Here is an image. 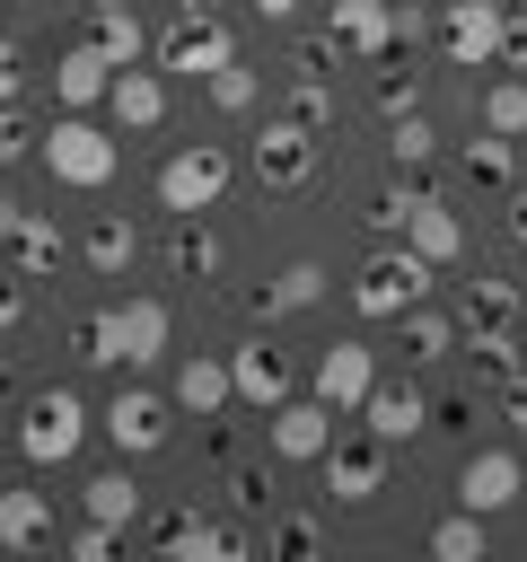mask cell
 <instances>
[{
    "instance_id": "obj_1",
    "label": "cell",
    "mask_w": 527,
    "mask_h": 562,
    "mask_svg": "<svg viewBox=\"0 0 527 562\" xmlns=\"http://www.w3.org/2000/svg\"><path fill=\"white\" fill-rule=\"evenodd\" d=\"M35 158H44L53 184L97 193V184H114V167H123V132H105V123H88V114H53V132L35 140Z\"/></svg>"
},
{
    "instance_id": "obj_2",
    "label": "cell",
    "mask_w": 527,
    "mask_h": 562,
    "mask_svg": "<svg viewBox=\"0 0 527 562\" xmlns=\"http://www.w3.org/2000/svg\"><path fill=\"white\" fill-rule=\"evenodd\" d=\"M79 439H88V404L70 395V386H44V395H26V413H18V457L44 474V465H70L79 457Z\"/></svg>"
},
{
    "instance_id": "obj_3",
    "label": "cell",
    "mask_w": 527,
    "mask_h": 562,
    "mask_svg": "<svg viewBox=\"0 0 527 562\" xmlns=\"http://www.w3.org/2000/svg\"><path fill=\"white\" fill-rule=\"evenodd\" d=\"M430 272H439V263H422L413 246H386V255H369V263H360L351 307H360L369 325H386V316H404V307H422V299H430Z\"/></svg>"
},
{
    "instance_id": "obj_4",
    "label": "cell",
    "mask_w": 527,
    "mask_h": 562,
    "mask_svg": "<svg viewBox=\"0 0 527 562\" xmlns=\"http://www.w3.org/2000/svg\"><path fill=\"white\" fill-rule=\"evenodd\" d=\"M228 149L220 140H193V149H176L167 167H158V211H176V220H193V211H220V193H228Z\"/></svg>"
},
{
    "instance_id": "obj_5",
    "label": "cell",
    "mask_w": 527,
    "mask_h": 562,
    "mask_svg": "<svg viewBox=\"0 0 527 562\" xmlns=\"http://www.w3.org/2000/svg\"><path fill=\"white\" fill-rule=\"evenodd\" d=\"M316 167H325V140H316L307 123L272 114V123L255 132V176H264L272 193H299V184H316Z\"/></svg>"
},
{
    "instance_id": "obj_6",
    "label": "cell",
    "mask_w": 527,
    "mask_h": 562,
    "mask_svg": "<svg viewBox=\"0 0 527 562\" xmlns=\"http://www.w3.org/2000/svg\"><path fill=\"white\" fill-rule=\"evenodd\" d=\"M325 35L343 44V61H386L404 44L395 0H325Z\"/></svg>"
},
{
    "instance_id": "obj_7",
    "label": "cell",
    "mask_w": 527,
    "mask_h": 562,
    "mask_svg": "<svg viewBox=\"0 0 527 562\" xmlns=\"http://www.w3.org/2000/svg\"><path fill=\"white\" fill-rule=\"evenodd\" d=\"M149 61H158V70H202V79H211L220 61H237V35H228L211 9H184V18L158 35V53H149Z\"/></svg>"
},
{
    "instance_id": "obj_8",
    "label": "cell",
    "mask_w": 527,
    "mask_h": 562,
    "mask_svg": "<svg viewBox=\"0 0 527 562\" xmlns=\"http://www.w3.org/2000/svg\"><path fill=\"white\" fill-rule=\"evenodd\" d=\"M97 430L114 439V457H158L176 422H167V395H149V386H114V404H105Z\"/></svg>"
},
{
    "instance_id": "obj_9",
    "label": "cell",
    "mask_w": 527,
    "mask_h": 562,
    "mask_svg": "<svg viewBox=\"0 0 527 562\" xmlns=\"http://www.w3.org/2000/svg\"><path fill=\"white\" fill-rule=\"evenodd\" d=\"M264 422H272V457H290V465H316V457L334 448V422H343V413H334L325 395H281Z\"/></svg>"
},
{
    "instance_id": "obj_10",
    "label": "cell",
    "mask_w": 527,
    "mask_h": 562,
    "mask_svg": "<svg viewBox=\"0 0 527 562\" xmlns=\"http://www.w3.org/2000/svg\"><path fill=\"white\" fill-rule=\"evenodd\" d=\"M501 18H509V9H492V0H448V9H439V53H448L457 70H492V61H501Z\"/></svg>"
},
{
    "instance_id": "obj_11",
    "label": "cell",
    "mask_w": 527,
    "mask_h": 562,
    "mask_svg": "<svg viewBox=\"0 0 527 562\" xmlns=\"http://www.w3.org/2000/svg\"><path fill=\"white\" fill-rule=\"evenodd\" d=\"M378 386V351L369 342H325L316 351V378H307V395H325L334 413H360V395Z\"/></svg>"
},
{
    "instance_id": "obj_12",
    "label": "cell",
    "mask_w": 527,
    "mask_h": 562,
    "mask_svg": "<svg viewBox=\"0 0 527 562\" xmlns=\"http://www.w3.org/2000/svg\"><path fill=\"white\" fill-rule=\"evenodd\" d=\"M316 474H325V501H378L386 492V448L378 439H334L316 457Z\"/></svg>"
},
{
    "instance_id": "obj_13",
    "label": "cell",
    "mask_w": 527,
    "mask_h": 562,
    "mask_svg": "<svg viewBox=\"0 0 527 562\" xmlns=\"http://www.w3.org/2000/svg\"><path fill=\"white\" fill-rule=\"evenodd\" d=\"M105 123H114V132H158V123H167V79L141 70V61H123V70L105 79Z\"/></svg>"
},
{
    "instance_id": "obj_14",
    "label": "cell",
    "mask_w": 527,
    "mask_h": 562,
    "mask_svg": "<svg viewBox=\"0 0 527 562\" xmlns=\"http://www.w3.org/2000/svg\"><path fill=\"white\" fill-rule=\"evenodd\" d=\"M518 492H527V465H518L509 448H474V457H466V474H457V509H483V518H492V509H509Z\"/></svg>"
},
{
    "instance_id": "obj_15",
    "label": "cell",
    "mask_w": 527,
    "mask_h": 562,
    "mask_svg": "<svg viewBox=\"0 0 527 562\" xmlns=\"http://www.w3.org/2000/svg\"><path fill=\"white\" fill-rule=\"evenodd\" d=\"M0 544H9V553H44V544H61L53 492H35V483H9V492H0Z\"/></svg>"
},
{
    "instance_id": "obj_16",
    "label": "cell",
    "mask_w": 527,
    "mask_h": 562,
    "mask_svg": "<svg viewBox=\"0 0 527 562\" xmlns=\"http://www.w3.org/2000/svg\"><path fill=\"white\" fill-rule=\"evenodd\" d=\"M360 422H369L378 448H404V439L430 430V395H413V386H369V395H360Z\"/></svg>"
},
{
    "instance_id": "obj_17",
    "label": "cell",
    "mask_w": 527,
    "mask_h": 562,
    "mask_svg": "<svg viewBox=\"0 0 527 562\" xmlns=\"http://www.w3.org/2000/svg\"><path fill=\"white\" fill-rule=\"evenodd\" d=\"M404 246H413L422 263H457V255H466V220L422 184V202H413V220H404Z\"/></svg>"
},
{
    "instance_id": "obj_18",
    "label": "cell",
    "mask_w": 527,
    "mask_h": 562,
    "mask_svg": "<svg viewBox=\"0 0 527 562\" xmlns=\"http://www.w3.org/2000/svg\"><path fill=\"white\" fill-rule=\"evenodd\" d=\"M176 404H184L193 422L228 413V404H237V386H228V360H220V351H184V360H176Z\"/></svg>"
},
{
    "instance_id": "obj_19",
    "label": "cell",
    "mask_w": 527,
    "mask_h": 562,
    "mask_svg": "<svg viewBox=\"0 0 527 562\" xmlns=\"http://www.w3.org/2000/svg\"><path fill=\"white\" fill-rule=\"evenodd\" d=\"M105 79H114V61H105L97 44H70V53L53 61V97H61V114H88V105H105Z\"/></svg>"
},
{
    "instance_id": "obj_20",
    "label": "cell",
    "mask_w": 527,
    "mask_h": 562,
    "mask_svg": "<svg viewBox=\"0 0 527 562\" xmlns=\"http://www.w3.org/2000/svg\"><path fill=\"white\" fill-rule=\"evenodd\" d=\"M167 307L158 299H123L114 307V342H123V369H149V360H167Z\"/></svg>"
},
{
    "instance_id": "obj_21",
    "label": "cell",
    "mask_w": 527,
    "mask_h": 562,
    "mask_svg": "<svg viewBox=\"0 0 527 562\" xmlns=\"http://www.w3.org/2000/svg\"><path fill=\"white\" fill-rule=\"evenodd\" d=\"M228 386H237L246 404H264V413H272V404L290 395V369H281V351H272V342H237V351H228Z\"/></svg>"
},
{
    "instance_id": "obj_22",
    "label": "cell",
    "mask_w": 527,
    "mask_h": 562,
    "mask_svg": "<svg viewBox=\"0 0 527 562\" xmlns=\"http://www.w3.org/2000/svg\"><path fill=\"white\" fill-rule=\"evenodd\" d=\"M88 44L123 70V61H141L149 53V35H141V18H132V0H97V18H88Z\"/></svg>"
},
{
    "instance_id": "obj_23",
    "label": "cell",
    "mask_w": 527,
    "mask_h": 562,
    "mask_svg": "<svg viewBox=\"0 0 527 562\" xmlns=\"http://www.w3.org/2000/svg\"><path fill=\"white\" fill-rule=\"evenodd\" d=\"M167 263H176V281H220V263H228V255H220V237L202 228V211H193V220H176Z\"/></svg>"
},
{
    "instance_id": "obj_24",
    "label": "cell",
    "mask_w": 527,
    "mask_h": 562,
    "mask_svg": "<svg viewBox=\"0 0 527 562\" xmlns=\"http://www.w3.org/2000/svg\"><path fill=\"white\" fill-rule=\"evenodd\" d=\"M9 255H18V281L53 272V263H61V228H53V211H18V237H9Z\"/></svg>"
},
{
    "instance_id": "obj_25",
    "label": "cell",
    "mask_w": 527,
    "mask_h": 562,
    "mask_svg": "<svg viewBox=\"0 0 527 562\" xmlns=\"http://www.w3.org/2000/svg\"><path fill=\"white\" fill-rule=\"evenodd\" d=\"M79 501H88V518H105V527H132V518H141V483H132L123 465L88 474V483H79Z\"/></svg>"
},
{
    "instance_id": "obj_26",
    "label": "cell",
    "mask_w": 527,
    "mask_h": 562,
    "mask_svg": "<svg viewBox=\"0 0 527 562\" xmlns=\"http://www.w3.org/2000/svg\"><path fill=\"white\" fill-rule=\"evenodd\" d=\"M149 544H158L167 562H184V553H202V562H211V553H220V527H211L202 509H167V518L149 527Z\"/></svg>"
},
{
    "instance_id": "obj_27",
    "label": "cell",
    "mask_w": 527,
    "mask_h": 562,
    "mask_svg": "<svg viewBox=\"0 0 527 562\" xmlns=\"http://www.w3.org/2000/svg\"><path fill=\"white\" fill-rule=\"evenodd\" d=\"M466 176H474L483 193H509V184H518V140H509V132L466 140Z\"/></svg>"
},
{
    "instance_id": "obj_28",
    "label": "cell",
    "mask_w": 527,
    "mask_h": 562,
    "mask_svg": "<svg viewBox=\"0 0 527 562\" xmlns=\"http://www.w3.org/2000/svg\"><path fill=\"white\" fill-rule=\"evenodd\" d=\"M132 255H141V228H132L123 211H105V220L88 228V272H97V281H114V272H123Z\"/></svg>"
},
{
    "instance_id": "obj_29",
    "label": "cell",
    "mask_w": 527,
    "mask_h": 562,
    "mask_svg": "<svg viewBox=\"0 0 527 562\" xmlns=\"http://www.w3.org/2000/svg\"><path fill=\"white\" fill-rule=\"evenodd\" d=\"M325 299V263H290L264 299H255V316H299V307H316Z\"/></svg>"
},
{
    "instance_id": "obj_30",
    "label": "cell",
    "mask_w": 527,
    "mask_h": 562,
    "mask_svg": "<svg viewBox=\"0 0 527 562\" xmlns=\"http://www.w3.org/2000/svg\"><path fill=\"white\" fill-rule=\"evenodd\" d=\"M518 307H527V299H518L509 281L474 272V281H466V316H457V325H518Z\"/></svg>"
},
{
    "instance_id": "obj_31",
    "label": "cell",
    "mask_w": 527,
    "mask_h": 562,
    "mask_svg": "<svg viewBox=\"0 0 527 562\" xmlns=\"http://www.w3.org/2000/svg\"><path fill=\"white\" fill-rule=\"evenodd\" d=\"M430 553H439V562H483V553H492V536H483V509H457V518H439V527H430Z\"/></svg>"
},
{
    "instance_id": "obj_32",
    "label": "cell",
    "mask_w": 527,
    "mask_h": 562,
    "mask_svg": "<svg viewBox=\"0 0 527 562\" xmlns=\"http://www.w3.org/2000/svg\"><path fill=\"white\" fill-rule=\"evenodd\" d=\"M430 149H439V132H430L422 114H395V123H386V158H395V176H422Z\"/></svg>"
},
{
    "instance_id": "obj_33",
    "label": "cell",
    "mask_w": 527,
    "mask_h": 562,
    "mask_svg": "<svg viewBox=\"0 0 527 562\" xmlns=\"http://www.w3.org/2000/svg\"><path fill=\"white\" fill-rule=\"evenodd\" d=\"M483 132H509V140H527V79H518V70L483 88Z\"/></svg>"
},
{
    "instance_id": "obj_34",
    "label": "cell",
    "mask_w": 527,
    "mask_h": 562,
    "mask_svg": "<svg viewBox=\"0 0 527 562\" xmlns=\"http://www.w3.org/2000/svg\"><path fill=\"white\" fill-rule=\"evenodd\" d=\"M369 70H378V79H369V97H378V114H386V123H395V114H422V79H413V70H395V53H386V61H369Z\"/></svg>"
},
{
    "instance_id": "obj_35",
    "label": "cell",
    "mask_w": 527,
    "mask_h": 562,
    "mask_svg": "<svg viewBox=\"0 0 527 562\" xmlns=\"http://www.w3.org/2000/svg\"><path fill=\"white\" fill-rule=\"evenodd\" d=\"M70 342H79V360H88V369H123V342H114V307H88V316L70 325Z\"/></svg>"
},
{
    "instance_id": "obj_36",
    "label": "cell",
    "mask_w": 527,
    "mask_h": 562,
    "mask_svg": "<svg viewBox=\"0 0 527 562\" xmlns=\"http://www.w3.org/2000/svg\"><path fill=\"white\" fill-rule=\"evenodd\" d=\"M413 202H422V184H413V176H395L386 193H369V202H360V220H369V228H386V237H404Z\"/></svg>"
},
{
    "instance_id": "obj_37",
    "label": "cell",
    "mask_w": 527,
    "mask_h": 562,
    "mask_svg": "<svg viewBox=\"0 0 527 562\" xmlns=\"http://www.w3.org/2000/svg\"><path fill=\"white\" fill-rule=\"evenodd\" d=\"M255 97H264V79H255L246 61H220V70H211V105H220V114H255Z\"/></svg>"
},
{
    "instance_id": "obj_38",
    "label": "cell",
    "mask_w": 527,
    "mask_h": 562,
    "mask_svg": "<svg viewBox=\"0 0 527 562\" xmlns=\"http://www.w3.org/2000/svg\"><path fill=\"white\" fill-rule=\"evenodd\" d=\"M404 342H413V360H448L457 351V325L430 316V307H404Z\"/></svg>"
},
{
    "instance_id": "obj_39",
    "label": "cell",
    "mask_w": 527,
    "mask_h": 562,
    "mask_svg": "<svg viewBox=\"0 0 527 562\" xmlns=\"http://www.w3.org/2000/svg\"><path fill=\"white\" fill-rule=\"evenodd\" d=\"M290 123L334 132V88H325V79H299V88H290Z\"/></svg>"
},
{
    "instance_id": "obj_40",
    "label": "cell",
    "mask_w": 527,
    "mask_h": 562,
    "mask_svg": "<svg viewBox=\"0 0 527 562\" xmlns=\"http://www.w3.org/2000/svg\"><path fill=\"white\" fill-rule=\"evenodd\" d=\"M264 544H272V553H290V562H307V553L325 544V527H316V518H272V536H264Z\"/></svg>"
},
{
    "instance_id": "obj_41",
    "label": "cell",
    "mask_w": 527,
    "mask_h": 562,
    "mask_svg": "<svg viewBox=\"0 0 527 562\" xmlns=\"http://www.w3.org/2000/svg\"><path fill=\"white\" fill-rule=\"evenodd\" d=\"M334 61H343V44H334V35H307V44L290 53V70H299V79H325Z\"/></svg>"
},
{
    "instance_id": "obj_42",
    "label": "cell",
    "mask_w": 527,
    "mask_h": 562,
    "mask_svg": "<svg viewBox=\"0 0 527 562\" xmlns=\"http://www.w3.org/2000/svg\"><path fill=\"white\" fill-rule=\"evenodd\" d=\"M114 536H123V527H105V518H88V527H70L61 544H70L79 562H105V553H114Z\"/></svg>"
},
{
    "instance_id": "obj_43",
    "label": "cell",
    "mask_w": 527,
    "mask_h": 562,
    "mask_svg": "<svg viewBox=\"0 0 527 562\" xmlns=\"http://www.w3.org/2000/svg\"><path fill=\"white\" fill-rule=\"evenodd\" d=\"M501 70H518V79H527V9H509V18H501Z\"/></svg>"
},
{
    "instance_id": "obj_44",
    "label": "cell",
    "mask_w": 527,
    "mask_h": 562,
    "mask_svg": "<svg viewBox=\"0 0 527 562\" xmlns=\"http://www.w3.org/2000/svg\"><path fill=\"white\" fill-rule=\"evenodd\" d=\"M26 149H35V132H26V114H18V105H0V167H18Z\"/></svg>"
},
{
    "instance_id": "obj_45",
    "label": "cell",
    "mask_w": 527,
    "mask_h": 562,
    "mask_svg": "<svg viewBox=\"0 0 527 562\" xmlns=\"http://www.w3.org/2000/svg\"><path fill=\"white\" fill-rule=\"evenodd\" d=\"M501 422H509V430H527V369H509V378H501Z\"/></svg>"
},
{
    "instance_id": "obj_46",
    "label": "cell",
    "mask_w": 527,
    "mask_h": 562,
    "mask_svg": "<svg viewBox=\"0 0 527 562\" xmlns=\"http://www.w3.org/2000/svg\"><path fill=\"white\" fill-rule=\"evenodd\" d=\"M228 501H237V509H264V501H272V483H264V474H255V465H246V474H237V483H228Z\"/></svg>"
},
{
    "instance_id": "obj_47",
    "label": "cell",
    "mask_w": 527,
    "mask_h": 562,
    "mask_svg": "<svg viewBox=\"0 0 527 562\" xmlns=\"http://www.w3.org/2000/svg\"><path fill=\"white\" fill-rule=\"evenodd\" d=\"M18 88H26V70H18V44L0 35V105H18Z\"/></svg>"
},
{
    "instance_id": "obj_48",
    "label": "cell",
    "mask_w": 527,
    "mask_h": 562,
    "mask_svg": "<svg viewBox=\"0 0 527 562\" xmlns=\"http://www.w3.org/2000/svg\"><path fill=\"white\" fill-rule=\"evenodd\" d=\"M26 325V281H0V334Z\"/></svg>"
},
{
    "instance_id": "obj_49",
    "label": "cell",
    "mask_w": 527,
    "mask_h": 562,
    "mask_svg": "<svg viewBox=\"0 0 527 562\" xmlns=\"http://www.w3.org/2000/svg\"><path fill=\"white\" fill-rule=\"evenodd\" d=\"M501 228H509V246H527V184H509V220Z\"/></svg>"
},
{
    "instance_id": "obj_50",
    "label": "cell",
    "mask_w": 527,
    "mask_h": 562,
    "mask_svg": "<svg viewBox=\"0 0 527 562\" xmlns=\"http://www.w3.org/2000/svg\"><path fill=\"white\" fill-rule=\"evenodd\" d=\"M255 18H272V26H281V18H299V0H255Z\"/></svg>"
},
{
    "instance_id": "obj_51",
    "label": "cell",
    "mask_w": 527,
    "mask_h": 562,
    "mask_svg": "<svg viewBox=\"0 0 527 562\" xmlns=\"http://www.w3.org/2000/svg\"><path fill=\"white\" fill-rule=\"evenodd\" d=\"M9 237H18V202L0 193V246H9Z\"/></svg>"
},
{
    "instance_id": "obj_52",
    "label": "cell",
    "mask_w": 527,
    "mask_h": 562,
    "mask_svg": "<svg viewBox=\"0 0 527 562\" xmlns=\"http://www.w3.org/2000/svg\"><path fill=\"white\" fill-rule=\"evenodd\" d=\"M9 395H18V378H9V360H0V404H9Z\"/></svg>"
},
{
    "instance_id": "obj_53",
    "label": "cell",
    "mask_w": 527,
    "mask_h": 562,
    "mask_svg": "<svg viewBox=\"0 0 527 562\" xmlns=\"http://www.w3.org/2000/svg\"><path fill=\"white\" fill-rule=\"evenodd\" d=\"M176 9H220V0H176Z\"/></svg>"
},
{
    "instance_id": "obj_54",
    "label": "cell",
    "mask_w": 527,
    "mask_h": 562,
    "mask_svg": "<svg viewBox=\"0 0 527 562\" xmlns=\"http://www.w3.org/2000/svg\"><path fill=\"white\" fill-rule=\"evenodd\" d=\"M492 9H518V0H492Z\"/></svg>"
}]
</instances>
